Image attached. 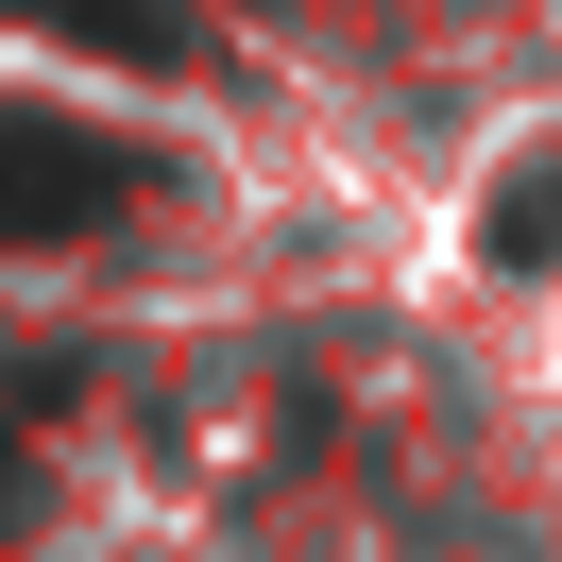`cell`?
Segmentation results:
<instances>
[{"label": "cell", "instance_id": "obj_3", "mask_svg": "<svg viewBox=\"0 0 562 562\" xmlns=\"http://www.w3.org/2000/svg\"><path fill=\"white\" fill-rule=\"evenodd\" d=\"M494 256H562V171H512V205H494Z\"/></svg>", "mask_w": 562, "mask_h": 562}, {"label": "cell", "instance_id": "obj_1", "mask_svg": "<svg viewBox=\"0 0 562 562\" xmlns=\"http://www.w3.org/2000/svg\"><path fill=\"white\" fill-rule=\"evenodd\" d=\"M120 188H154L120 137H86V120H0V239H69V222H103Z\"/></svg>", "mask_w": 562, "mask_h": 562}, {"label": "cell", "instance_id": "obj_2", "mask_svg": "<svg viewBox=\"0 0 562 562\" xmlns=\"http://www.w3.org/2000/svg\"><path fill=\"white\" fill-rule=\"evenodd\" d=\"M0 18H52L86 52H137V69H205V18L188 0H0Z\"/></svg>", "mask_w": 562, "mask_h": 562}]
</instances>
